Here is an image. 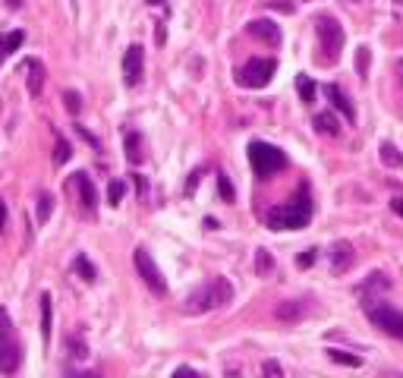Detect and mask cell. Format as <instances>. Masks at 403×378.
<instances>
[{"label":"cell","instance_id":"obj_1","mask_svg":"<svg viewBox=\"0 0 403 378\" xmlns=\"http://www.w3.org/2000/svg\"><path fill=\"white\" fill-rule=\"evenodd\" d=\"M312 218V195L306 186H300V193L293 195L290 202H280V205L268 208L265 215V224L271 230H302Z\"/></svg>","mask_w":403,"mask_h":378},{"label":"cell","instance_id":"obj_2","mask_svg":"<svg viewBox=\"0 0 403 378\" xmlns=\"http://www.w3.org/2000/svg\"><path fill=\"white\" fill-rule=\"evenodd\" d=\"M233 300V284L227 277H211L208 284H202L193 297L186 300L183 312L186 315H202V312H211V309H220Z\"/></svg>","mask_w":403,"mask_h":378},{"label":"cell","instance_id":"obj_3","mask_svg":"<svg viewBox=\"0 0 403 378\" xmlns=\"http://www.w3.org/2000/svg\"><path fill=\"white\" fill-rule=\"evenodd\" d=\"M362 306H366L369 322L375 325L378 331H384V334L403 340V312H400V309H394L391 302H384V300H366Z\"/></svg>","mask_w":403,"mask_h":378},{"label":"cell","instance_id":"obj_4","mask_svg":"<svg viewBox=\"0 0 403 378\" xmlns=\"http://www.w3.org/2000/svg\"><path fill=\"white\" fill-rule=\"evenodd\" d=\"M249 164H252L255 177H271V173L287 168L284 151L268 145V142H249Z\"/></svg>","mask_w":403,"mask_h":378},{"label":"cell","instance_id":"obj_5","mask_svg":"<svg viewBox=\"0 0 403 378\" xmlns=\"http://www.w3.org/2000/svg\"><path fill=\"white\" fill-rule=\"evenodd\" d=\"M275 73H277V63L271 57H252L249 63H243V70L237 73V82L243 88H265Z\"/></svg>","mask_w":403,"mask_h":378},{"label":"cell","instance_id":"obj_6","mask_svg":"<svg viewBox=\"0 0 403 378\" xmlns=\"http://www.w3.org/2000/svg\"><path fill=\"white\" fill-rule=\"evenodd\" d=\"M315 32H318V41H322L325 60H337L340 51H344V26L334 16H318Z\"/></svg>","mask_w":403,"mask_h":378},{"label":"cell","instance_id":"obj_7","mask_svg":"<svg viewBox=\"0 0 403 378\" xmlns=\"http://www.w3.org/2000/svg\"><path fill=\"white\" fill-rule=\"evenodd\" d=\"M133 262H136V271H139V277L146 281V287L151 293H158V297H164L167 293V281H164V275H161V268L155 265V259L148 255V249H136L133 252Z\"/></svg>","mask_w":403,"mask_h":378},{"label":"cell","instance_id":"obj_8","mask_svg":"<svg viewBox=\"0 0 403 378\" xmlns=\"http://www.w3.org/2000/svg\"><path fill=\"white\" fill-rule=\"evenodd\" d=\"M22 362V350L19 344L10 337V331H0V372L4 375H13Z\"/></svg>","mask_w":403,"mask_h":378},{"label":"cell","instance_id":"obj_9","mask_svg":"<svg viewBox=\"0 0 403 378\" xmlns=\"http://www.w3.org/2000/svg\"><path fill=\"white\" fill-rule=\"evenodd\" d=\"M142 66H146V54H142L139 44L126 48V54H123V79H126L129 88L142 82Z\"/></svg>","mask_w":403,"mask_h":378},{"label":"cell","instance_id":"obj_10","mask_svg":"<svg viewBox=\"0 0 403 378\" xmlns=\"http://www.w3.org/2000/svg\"><path fill=\"white\" fill-rule=\"evenodd\" d=\"M73 186L79 189V202H82V208H86V215H95L98 211V193H95L92 177H88V173H76Z\"/></svg>","mask_w":403,"mask_h":378},{"label":"cell","instance_id":"obj_11","mask_svg":"<svg viewBox=\"0 0 403 378\" xmlns=\"http://www.w3.org/2000/svg\"><path fill=\"white\" fill-rule=\"evenodd\" d=\"M249 35L258 38V41H265V44H271V48L280 44V29L271 19H252L249 22Z\"/></svg>","mask_w":403,"mask_h":378},{"label":"cell","instance_id":"obj_12","mask_svg":"<svg viewBox=\"0 0 403 378\" xmlns=\"http://www.w3.org/2000/svg\"><path fill=\"white\" fill-rule=\"evenodd\" d=\"M306 312H309V302L306 300H287V302H280V306L275 309V319H280V322H300V319H306Z\"/></svg>","mask_w":403,"mask_h":378},{"label":"cell","instance_id":"obj_13","mask_svg":"<svg viewBox=\"0 0 403 378\" xmlns=\"http://www.w3.org/2000/svg\"><path fill=\"white\" fill-rule=\"evenodd\" d=\"M353 246L347 243V240H340V243H334L331 249V268H334V275H344V271L353 265Z\"/></svg>","mask_w":403,"mask_h":378},{"label":"cell","instance_id":"obj_14","mask_svg":"<svg viewBox=\"0 0 403 378\" xmlns=\"http://www.w3.org/2000/svg\"><path fill=\"white\" fill-rule=\"evenodd\" d=\"M26 73H29V95L38 98L44 88V66L41 60H26Z\"/></svg>","mask_w":403,"mask_h":378},{"label":"cell","instance_id":"obj_15","mask_svg":"<svg viewBox=\"0 0 403 378\" xmlns=\"http://www.w3.org/2000/svg\"><path fill=\"white\" fill-rule=\"evenodd\" d=\"M325 95L331 98V104H334V108H337L340 113H344L347 120H356V111H353V104H350V98H347L344 92H340L337 86H328V88H325Z\"/></svg>","mask_w":403,"mask_h":378},{"label":"cell","instance_id":"obj_16","mask_svg":"<svg viewBox=\"0 0 403 378\" xmlns=\"http://www.w3.org/2000/svg\"><path fill=\"white\" fill-rule=\"evenodd\" d=\"M22 41H26V32H19V29L16 32H10V35H0V63H4V57L13 54Z\"/></svg>","mask_w":403,"mask_h":378},{"label":"cell","instance_id":"obj_17","mask_svg":"<svg viewBox=\"0 0 403 378\" xmlns=\"http://www.w3.org/2000/svg\"><path fill=\"white\" fill-rule=\"evenodd\" d=\"M315 130L322 133V136H337L340 133V123H337V117H334V113H318L315 117Z\"/></svg>","mask_w":403,"mask_h":378},{"label":"cell","instance_id":"obj_18","mask_svg":"<svg viewBox=\"0 0 403 378\" xmlns=\"http://www.w3.org/2000/svg\"><path fill=\"white\" fill-rule=\"evenodd\" d=\"M126 158H129V164H139L142 158V139H139V133H129L126 136Z\"/></svg>","mask_w":403,"mask_h":378},{"label":"cell","instance_id":"obj_19","mask_svg":"<svg viewBox=\"0 0 403 378\" xmlns=\"http://www.w3.org/2000/svg\"><path fill=\"white\" fill-rule=\"evenodd\" d=\"M41 337L51 340V293H41Z\"/></svg>","mask_w":403,"mask_h":378},{"label":"cell","instance_id":"obj_20","mask_svg":"<svg viewBox=\"0 0 403 378\" xmlns=\"http://www.w3.org/2000/svg\"><path fill=\"white\" fill-rule=\"evenodd\" d=\"M382 161L391 164V168H403V155L391 145V142H382Z\"/></svg>","mask_w":403,"mask_h":378},{"label":"cell","instance_id":"obj_21","mask_svg":"<svg viewBox=\"0 0 403 378\" xmlns=\"http://www.w3.org/2000/svg\"><path fill=\"white\" fill-rule=\"evenodd\" d=\"M296 88H300V98H302L306 104L312 101V98H315V82H312L309 76H302V73L296 76Z\"/></svg>","mask_w":403,"mask_h":378},{"label":"cell","instance_id":"obj_22","mask_svg":"<svg viewBox=\"0 0 403 378\" xmlns=\"http://www.w3.org/2000/svg\"><path fill=\"white\" fill-rule=\"evenodd\" d=\"M328 357H331V362H340V366H350V369L362 366L359 357H350V353H344V350H328Z\"/></svg>","mask_w":403,"mask_h":378},{"label":"cell","instance_id":"obj_23","mask_svg":"<svg viewBox=\"0 0 403 378\" xmlns=\"http://www.w3.org/2000/svg\"><path fill=\"white\" fill-rule=\"evenodd\" d=\"M51 211H54V199H51V193H41L38 195V221H48L51 218Z\"/></svg>","mask_w":403,"mask_h":378},{"label":"cell","instance_id":"obj_24","mask_svg":"<svg viewBox=\"0 0 403 378\" xmlns=\"http://www.w3.org/2000/svg\"><path fill=\"white\" fill-rule=\"evenodd\" d=\"M76 271H79V275H82V277H86V281H88V284H92V281H95V265H92V262H88V259H86V255H79V259H76Z\"/></svg>","mask_w":403,"mask_h":378},{"label":"cell","instance_id":"obj_25","mask_svg":"<svg viewBox=\"0 0 403 378\" xmlns=\"http://www.w3.org/2000/svg\"><path fill=\"white\" fill-rule=\"evenodd\" d=\"M73 158V151H70V145H66V139L63 136H57V151H54V164H66Z\"/></svg>","mask_w":403,"mask_h":378},{"label":"cell","instance_id":"obj_26","mask_svg":"<svg viewBox=\"0 0 403 378\" xmlns=\"http://www.w3.org/2000/svg\"><path fill=\"white\" fill-rule=\"evenodd\" d=\"M123 193H126V186L120 183V180H111V186H108V202H111V205H120Z\"/></svg>","mask_w":403,"mask_h":378},{"label":"cell","instance_id":"obj_27","mask_svg":"<svg viewBox=\"0 0 403 378\" xmlns=\"http://www.w3.org/2000/svg\"><path fill=\"white\" fill-rule=\"evenodd\" d=\"M255 268H258V275H268V271L275 268V262H271V255L265 252V249H258V255H255Z\"/></svg>","mask_w":403,"mask_h":378},{"label":"cell","instance_id":"obj_28","mask_svg":"<svg viewBox=\"0 0 403 378\" xmlns=\"http://www.w3.org/2000/svg\"><path fill=\"white\" fill-rule=\"evenodd\" d=\"M218 189H220V199L233 202V186H230V180H227L224 173H218Z\"/></svg>","mask_w":403,"mask_h":378},{"label":"cell","instance_id":"obj_29","mask_svg":"<svg viewBox=\"0 0 403 378\" xmlns=\"http://www.w3.org/2000/svg\"><path fill=\"white\" fill-rule=\"evenodd\" d=\"M63 104H66V111H70V113H79V108H82V98L76 95V92H66V95H63Z\"/></svg>","mask_w":403,"mask_h":378},{"label":"cell","instance_id":"obj_30","mask_svg":"<svg viewBox=\"0 0 403 378\" xmlns=\"http://www.w3.org/2000/svg\"><path fill=\"white\" fill-rule=\"evenodd\" d=\"M356 70H359V76H366V70H369V48H359V57H356Z\"/></svg>","mask_w":403,"mask_h":378},{"label":"cell","instance_id":"obj_31","mask_svg":"<svg viewBox=\"0 0 403 378\" xmlns=\"http://www.w3.org/2000/svg\"><path fill=\"white\" fill-rule=\"evenodd\" d=\"M262 372H265V375H284V369H280L275 359H268V362L262 366Z\"/></svg>","mask_w":403,"mask_h":378},{"label":"cell","instance_id":"obj_32","mask_svg":"<svg viewBox=\"0 0 403 378\" xmlns=\"http://www.w3.org/2000/svg\"><path fill=\"white\" fill-rule=\"evenodd\" d=\"M312 262H315V249H306V252L300 255V268H309Z\"/></svg>","mask_w":403,"mask_h":378},{"label":"cell","instance_id":"obj_33","mask_svg":"<svg viewBox=\"0 0 403 378\" xmlns=\"http://www.w3.org/2000/svg\"><path fill=\"white\" fill-rule=\"evenodd\" d=\"M394 73H397V86H400V95H403V57L397 60V66H394Z\"/></svg>","mask_w":403,"mask_h":378},{"label":"cell","instance_id":"obj_34","mask_svg":"<svg viewBox=\"0 0 403 378\" xmlns=\"http://www.w3.org/2000/svg\"><path fill=\"white\" fill-rule=\"evenodd\" d=\"M0 331H10V319H6L4 309H0Z\"/></svg>","mask_w":403,"mask_h":378},{"label":"cell","instance_id":"obj_35","mask_svg":"<svg viewBox=\"0 0 403 378\" xmlns=\"http://www.w3.org/2000/svg\"><path fill=\"white\" fill-rule=\"evenodd\" d=\"M4 224H6V205H4V199H0V233H4Z\"/></svg>","mask_w":403,"mask_h":378},{"label":"cell","instance_id":"obj_36","mask_svg":"<svg viewBox=\"0 0 403 378\" xmlns=\"http://www.w3.org/2000/svg\"><path fill=\"white\" fill-rule=\"evenodd\" d=\"M391 208H394V211H397V215L403 218V199H394V202H391Z\"/></svg>","mask_w":403,"mask_h":378},{"label":"cell","instance_id":"obj_37","mask_svg":"<svg viewBox=\"0 0 403 378\" xmlns=\"http://www.w3.org/2000/svg\"><path fill=\"white\" fill-rule=\"evenodd\" d=\"M177 375H195V369H189V366H180V369H177Z\"/></svg>","mask_w":403,"mask_h":378},{"label":"cell","instance_id":"obj_38","mask_svg":"<svg viewBox=\"0 0 403 378\" xmlns=\"http://www.w3.org/2000/svg\"><path fill=\"white\" fill-rule=\"evenodd\" d=\"M6 4H13V6H19V4H22V0H6Z\"/></svg>","mask_w":403,"mask_h":378},{"label":"cell","instance_id":"obj_39","mask_svg":"<svg viewBox=\"0 0 403 378\" xmlns=\"http://www.w3.org/2000/svg\"><path fill=\"white\" fill-rule=\"evenodd\" d=\"M148 4H161V0H148Z\"/></svg>","mask_w":403,"mask_h":378},{"label":"cell","instance_id":"obj_40","mask_svg":"<svg viewBox=\"0 0 403 378\" xmlns=\"http://www.w3.org/2000/svg\"><path fill=\"white\" fill-rule=\"evenodd\" d=\"M73 6H76V0H73Z\"/></svg>","mask_w":403,"mask_h":378}]
</instances>
